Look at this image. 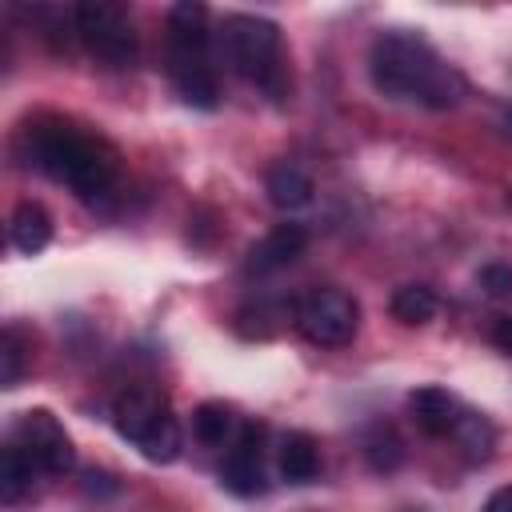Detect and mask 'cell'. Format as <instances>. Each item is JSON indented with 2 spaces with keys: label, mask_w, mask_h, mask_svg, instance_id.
I'll return each instance as SVG.
<instances>
[{
  "label": "cell",
  "mask_w": 512,
  "mask_h": 512,
  "mask_svg": "<svg viewBox=\"0 0 512 512\" xmlns=\"http://www.w3.org/2000/svg\"><path fill=\"white\" fill-rule=\"evenodd\" d=\"M368 76L388 100L452 108L464 96V76L416 32H384L368 52Z\"/></svg>",
  "instance_id": "6da1fadb"
},
{
  "label": "cell",
  "mask_w": 512,
  "mask_h": 512,
  "mask_svg": "<svg viewBox=\"0 0 512 512\" xmlns=\"http://www.w3.org/2000/svg\"><path fill=\"white\" fill-rule=\"evenodd\" d=\"M24 152L28 164H36L44 176L68 184L80 200H100L116 184V152L64 116H40L24 128Z\"/></svg>",
  "instance_id": "7a4b0ae2"
},
{
  "label": "cell",
  "mask_w": 512,
  "mask_h": 512,
  "mask_svg": "<svg viewBox=\"0 0 512 512\" xmlns=\"http://www.w3.org/2000/svg\"><path fill=\"white\" fill-rule=\"evenodd\" d=\"M212 32H208V8L200 0H180L168 12V72L176 92L192 108H216L220 84L212 72Z\"/></svg>",
  "instance_id": "3957f363"
},
{
  "label": "cell",
  "mask_w": 512,
  "mask_h": 512,
  "mask_svg": "<svg viewBox=\"0 0 512 512\" xmlns=\"http://www.w3.org/2000/svg\"><path fill=\"white\" fill-rule=\"evenodd\" d=\"M220 52H224V60L236 76L252 80L272 100L288 96V72H284V56H280V28L272 20L248 16V12L224 16Z\"/></svg>",
  "instance_id": "277c9868"
},
{
  "label": "cell",
  "mask_w": 512,
  "mask_h": 512,
  "mask_svg": "<svg viewBox=\"0 0 512 512\" xmlns=\"http://www.w3.org/2000/svg\"><path fill=\"white\" fill-rule=\"evenodd\" d=\"M112 424L116 432L140 448L144 460L152 464H172L184 448V436H180V420L172 416L168 400L148 388V384H132L116 396L112 404Z\"/></svg>",
  "instance_id": "5b68a950"
},
{
  "label": "cell",
  "mask_w": 512,
  "mask_h": 512,
  "mask_svg": "<svg viewBox=\"0 0 512 512\" xmlns=\"http://www.w3.org/2000/svg\"><path fill=\"white\" fill-rule=\"evenodd\" d=\"M76 20V36L88 48L92 60H100L104 68H128L136 60V28L128 8L112 4V0H84L72 12Z\"/></svg>",
  "instance_id": "8992f818"
},
{
  "label": "cell",
  "mask_w": 512,
  "mask_h": 512,
  "mask_svg": "<svg viewBox=\"0 0 512 512\" xmlns=\"http://www.w3.org/2000/svg\"><path fill=\"white\" fill-rule=\"evenodd\" d=\"M292 324L304 340L320 348H340L360 328V304L344 288H308L292 308Z\"/></svg>",
  "instance_id": "52a82bcc"
},
{
  "label": "cell",
  "mask_w": 512,
  "mask_h": 512,
  "mask_svg": "<svg viewBox=\"0 0 512 512\" xmlns=\"http://www.w3.org/2000/svg\"><path fill=\"white\" fill-rule=\"evenodd\" d=\"M8 440H12V444L36 464V472H44V476H64V472H72V464H76V448H72L64 424H60L48 408H28V412H20L16 424H12V432H8Z\"/></svg>",
  "instance_id": "ba28073f"
},
{
  "label": "cell",
  "mask_w": 512,
  "mask_h": 512,
  "mask_svg": "<svg viewBox=\"0 0 512 512\" xmlns=\"http://www.w3.org/2000/svg\"><path fill=\"white\" fill-rule=\"evenodd\" d=\"M220 480L236 496H260L264 492V428L244 424L240 436L228 444V456L220 464Z\"/></svg>",
  "instance_id": "9c48e42d"
},
{
  "label": "cell",
  "mask_w": 512,
  "mask_h": 512,
  "mask_svg": "<svg viewBox=\"0 0 512 512\" xmlns=\"http://www.w3.org/2000/svg\"><path fill=\"white\" fill-rule=\"evenodd\" d=\"M304 248H308V232H304L300 224H276L260 244L248 248L244 268H248L252 276H268V272L288 268Z\"/></svg>",
  "instance_id": "30bf717a"
},
{
  "label": "cell",
  "mask_w": 512,
  "mask_h": 512,
  "mask_svg": "<svg viewBox=\"0 0 512 512\" xmlns=\"http://www.w3.org/2000/svg\"><path fill=\"white\" fill-rule=\"evenodd\" d=\"M408 412H412V420H416V428L424 436H452V428H456V420H460L464 408L456 404V396L448 388L424 384V388H416L408 396Z\"/></svg>",
  "instance_id": "8fae6325"
},
{
  "label": "cell",
  "mask_w": 512,
  "mask_h": 512,
  "mask_svg": "<svg viewBox=\"0 0 512 512\" xmlns=\"http://www.w3.org/2000/svg\"><path fill=\"white\" fill-rule=\"evenodd\" d=\"M264 192H268L272 208H280V212H296V208H304V204L312 200L316 188H312V176H308L300 164L280 160V164L268 168V176H264Z\"/></svg>",
  "instance_id": "7c38bea8"
},
{
  "label": "cell",
  "mask_w": 512,
  "mask_h": 512,
  "mask_svg": "<svg viewBox=\"0 0 512 512\" xmlns=\"http://www.w3.org/2000/svg\"><path fill=\"white\" fill-rule=\"evenodd\" d=\"M276 464H280V476L288 484H312L320 476L316 440L308 432H284L280 436V448H276Z\"/></svg>",
  "instance_id": "4fadbf2b"
},
{
  "label": "cell",
  "mask_w": 512,
  "mask_h": 512,
  "mask_svg": "<svg viewBox=\"0 0 512 512\" xmlns=\"http://www.w3.org/2000/svg\"><path fill=\"white\" fill-rule=\"evenodd\" d=\"M240 420H236V412H232V404H224V400H204L196 412H192V432H196V440L200 444H208V448H228L236 436H240Z\"/></svg>",
  "instance_id": "5bb4252c"
},
{
  "label": "cell",
  "mask_w": 512,
  "mask_h": 512,
  "mask_svg": "<svg viewBox=\"0 0 512 512\" xmlns=\"http://www.w3.org/2000/svg\"><path fill=\"white\" fill-rule=\"evenodd\" d=\"M48 240H52V216H48L36 200L16 204V212H12V244H16L20 252L36 256Z\"/></svg>",
  "instance_id": "9a60e30c"
},
{
  "label": "cell",
  "mask_w": 512,
  "mask_h": 512,
  "mask_svg": "<svg viewBox=\"0 0 512 512\" xmlns=\"http://www.w3.org/2000/svg\"><path fill=\"white\" fill-rule=\"evenodd\" d=\"M452 440L460 444V452H464L472 464H484V460H492L496 428H492L480 412H460V420H456V428H452Z\"/></svg>",
  "instance_id": "2e32d148"
},
{
  "label": "cell",
  "mask_w": 512,
  "mask_h": 512,
  "mask_svg": "<svg viewBox=\"0 0 512 512\" xmlns=\"http://www.w3.org/2000/svg\"><path fill=\"white\" fill-rule=\"evenodd\" d=\"M40 472H36V464L8 440L4 444V452H0V500L4 504H16L28 488H32V480H36Z\"/></svg>",
  "instance_id": "e0dca14e"
},
{
  "label": "cell",
  "mask_w": 512,
  "mask_h": 512,
  "mask_svg": "<svg viewBox=\"0 0 512 512\" xmlns=\"http://www.w3.org/2000/svg\"><path fill=\"white\" fill-rule=\"evenodd\" d=\"M388 308H392V316H396L400 324L416 328V324H428V320L436 316V296H432V288H424V284H400V288L392 292Z\"/></svg>",
  "instance_id": "ac0fdd59"
},
{
  "label": "cell",
  "mask_w": 512,
  "mask_h": 512,
  "mask_svg": "<svg viewBox=\"0 0 512 512\" xmlns=\"http://www.w3.org/2000/svg\"><path fill=\"white\" fill-rule=\"evenodd\" d=\"M364 460L372 464V472H396L404 464V444L392 424H372L364 432Z\"/></svg>",
  "instance_id": "d6986e66"
},
{
  "label": "cell",
  "mask_w": 512,
  "mask_h": 512,
  "mask_svg": "<svg viewBox=\"0 0 512 512\" xmlns=\"http://www.w3.org/2000/svg\"><path fill=\"white\" fill-rule=\"evenodd\" d=\"M20 376H24V336H20L16 324H8L4 336H0V384L16 388Z\"/></svg>",
  "instance_id": "ffe728a7"
},
{
  "label": "cell",
  "mask_w": 512,
  "mask_h": 512,
  "mask_svg": "<svg viewBox=\"0 0 512 512\" xmlns=\"http://www.w3.org/2000/svg\"><path fill=\"white\" fill-rule=\"evenodd\" d=\"M480 288H484L488 296L512 292V268H508V264H484V268H480Z\"/></svg>",
  "instance_id": "44dd1931"
},
{
  "label": "cell",
  "mask_w": 512,
  "mask_h": 512,
  "mask_svg": "<svg viewBox=\"0 0 512 512\" xmlns=\"http://www.w3.org/2000/svg\"><path fill=\"white\" fill-rule=\"evenodd\" d=\"M488 340H492L504 356H512V316H508V312L492 316V324H488Z\"/></svg>",
  "instance_id": "7402d4cb"
},
{
  "label": "cell",
  "mask_w": 512,
  "mask_h": 512,
  "mask_svg": "<svg viewBox=\"0 0 512 512\" xmlns=\"http://www.w3.org/2000/svg\"><path fill=\"white\" fill-rule=\"evenodd\" d=\"M484 512H512V488L492 492V496H488V504H484Z\"/></svg>",
  "instance_id": "603a6c76"
},
{
  "label": "cell",
  "mask_w": 512,
  "mask_h": 512,
  "mask_svg": "<svg viewBox=\"0 0 512 512\" xmlns=\"http://www.w3.org/2000/svg\"><path fill=\"white\" fill-rule=\"evenodd\" d=\"M508 204H512V196H508Z\"/></svg>",
  "instance_id": "cb8c5ba5"
}]
</instances>
